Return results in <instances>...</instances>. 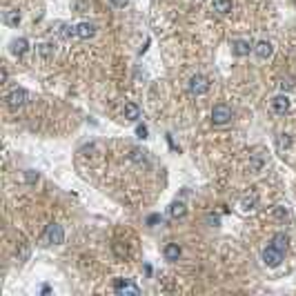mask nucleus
I'll return each mask as SVG.
<instances>
[{"instance_id": "1", "label": "nucleus", "mask_w": 296, "mask_h": 296, "mask_svg": "<svg viewBox=\"0 0 296 296\" xmlns=\"http://www.w3.org/2000/svg\"><path fill=\"white\" fill-rule=\"evenodd\" d=\"M187 89H190L192 96H203V94H207V91H209V80H207L205 76L196 74V76H192V78H190V83H187Z\"/></svg>"}, {"instance_id": "2", "label": "nucleus", "mask_w": 296, "mask_h": 296, "mask_svg": "<svg viewBox=\"0 0 296 296\" xmlns=\"http://www.w3.org/2000/svg\"><path fill=\"white\" fill-rule=\"evenodd\" d=\"M229 121H232V109L225 103L214 105V109H211V122L214 125H227Z\"/></svg>"}, {"instance_id": "3", "label": "nucleus", "mask_w": 296, "mask_h": 296, "mask_svg": "<svg viewBox=\"0 0 296 296\" xmlns=\"http://www.w3.org/2000/svg\"><path fill=\"white\" fill-rule=\"evenodd\" d=\"M5 101H7V105H9L11 109H18V107H22L27 101H29V91L16 87V89H11L9 94L5 96Z\"/></svg>"}, {"instance_id": "4", "label": "nucleus", "mask_w": 296, "mask_h": 296, "mask_svg": "<svg viewBox=\"0 0 296 296\" xmlns=\"http://www.w3.org/2000/svg\"><path fill=\"white\" fill-rule=\"evenodd\" d=\"M283 254L279 247H274V245H267V247L263 249V263L267 265V267H279L280 263H283Z\"/></svg>"}, {"instance_id": "5", "label": "nucleus", "mask_w": 296, "mask_h": 296, "mask_svg": "<svg viewBox=\"0 0 296 296\" xmlns=\"http://www.w3.org/2000/svg\"><path fill=\"white\" fill-rule=\"evenodd\" d=\"M45 241H47L49 245H60L65 241V232L60 225H56V223H52L47 227V232H45Z\"/></svg>"}, {"instance_id": "6", "label": "nucleus", "mask_w": 296, "mask_h": 296, "mask_svg": "<svg viewBox=\"0 0 296 296\" xmlns=\"http://www.w3.org/2000/svg\"><path fill=\"white\" fill-rule=\"evenodd\" d=\"M270 107H272V111H274V114H279V116L287 114V111H290V98H287V94L274 96V98H272V103H270Z\"/></svg>"}, {"instance_id": "7", "label": "nucleus", "mask_w": 296, "mask_h": 296, "mask_svg": "<svg viewBox=\"0 0 296 296\" xmlns=\"http://www.w3.org/2000/svg\"><path fill=\"white\" fill-rule=\"evenodd\" d=\"M249 52H254V45L249 40L238 38V40L232 42V53H234V56H238V58H245V56H249Z\"/></svg>"}, {"instance_id": "8", "label": "nucleus", "mask_w": 296, "mask_h": 296, "mask_svg": "<svg viewBox=\"0 0 296 296\" xmlns=\"http://www.w3.org/2000/svg\"><path fill=\"white\" fill-rule=\"evenodd\" d=\"M96 36V27L91 22H78L76 25V38L80 40H89V38Z\"/></svg>"}, {"instance_id": "9", "label": "nucleus", "mask_w": 296, "mask_h": 296, "mask_svg": "<svg viewBox=\"0 0 296 296\" xmlns=\"http://www.w3.org/2000/svg\"><path fill=\"white\" fill-rule=\"evenodd\" d=\"M272 52H274V47H272L270 40H259L254 45V53H256L261 60H267L272 56Z\"/></svg>"}, {"instance_id": "10", "label": "nucleus", "mask_w": 296, "mask_h": 296, "mask_svg": "<svg viewBox=\"0 0 296 296\" xmlns=\"http://www.w3.org/2000/svg\"><path fill=\"white\" fill-rule=\"evenodd\" d=\"M114 290H116V294H140V290H138V285H134V283H129V280H116L114 283Z\"/></svg>"}, {"instance_id": "11", "label": "nucleus", "mask_w": 296, "mask_h": 296, "mask_svg": "<svg viewBox=\"0 0 296 296\" xmlns=\"http://www.w3.org/2000/svg\"><path fill=\"white\" fill-rule=\"evenodd\" d=\"M180 254H183V249H180L178 243H167V245H165V249H163L165 261H172V263L180 259Z\"/></svg>"}, {"instance_id": "12", "label": "nucleus", "mask_w": 296, "mask_h": 296, "mask_svg": "<svg viewBox=\"0 0 296 296\" xmlns=\"http://www.w3.org/2000/svg\"><path fill=\"white\" fill-rule=\"evenodd\" d=\"M27 49H29L27 38H16V40L9 42V52L14 53V56H22V53H27Z\"/></svg>"}, {"instance_id": "13", "label": "nucleus", "mask_w": 296, "mask_h": 296, "mask_svg": "<svg viewBox=\"0 0 296 296\" xmlns=\"http://www.w3.org/2000/svg\"><path fill=\"white\" fill-rule=\"evenodd\" d=\"M20 20H22V16H20V11L18 9H7L5 14H2V22L9 25V27H18Z\"/></svg>"}, {"instance_id": "14", "label": "nucleus", "mask_w": 296, "mask_h": 296, "mask_svg": "<svg viewBox=\"0 0 296 296\" xmlns=\"http://www.w3.org/2000/svg\"><path fill=\"white\" fill-rule=\"evenodd\" d=\"M122 116H125V121L136 122L138 118H140V107H138L136 103H127L125 109H122Z\"/></svg>"}, {"instance_id": "15", "label": "nucleus", "mask_w": 296, "mask_h": 296, "mask_svg": "<svg viewBox=\"0 0 296 296\" xmlns=\"http://www.w3.org/2000/svg\"><path fill=\"white\" fill-rule=\"evenodd\" d=\"M36 52H38V56H40V58L49 60L53 53H56V47H53L52 42H40V45L36 47Z\"/></svg>"}, {"instance_id": "16", "label": "nucleus", "mask_w": 296, "mask_h": 296, "mask_svg": "<svg viewBox=\"0 0 296 296\" xmlns=\"http://www.w3.org/2000/svg\"><path fill=\"white\" fill-rule=\"evenodd\" d=\"M185 214H187L185 203L176 201V203H172V205H169V216H172V218H183Z\"/></svg>"}, {"instance_id": "17", "label": "nucleus", "mask_w": 296, "mask_h": 296, "mask_svg": "<svg viewBox=\"0 0 296 296\" xmlns=\"http://www.w3.org/2000/svg\"><path fill=\"white\" fill-rule=\"evenodd\" d=\"M256 205H259V196H256V194H247V196L241 198V209H245V211L254 209Z\"/></svg>"}, {"instance_id": "18", "label": "nucleus", "mask_w": 296, "mask_h": 296, "mask_svg": "<svg viewBox=\"0 0 296 296\" xmlns=\"http://www.w3.org/2000/svg\"><path fill=\"white\" fill-rule=\"evenodd\" d=\"M287 241H290V238H287L285 232H279V234H274V236H272V245H274V247H279L280 252H285V249H287Z\"/></svg>"}, {"instance_id": "19", "label": "nucleus", "mask_w": 296, "mask_h": 296, "mask_svg": "<svg viewBox=\"0 0 296 296\" xmlns=\"http://www.w3.org/2000/svg\"><path fill=\"white\" fill-rule=\"evenodd\" d=\"M214 11H218L221 16L232 11V0H214Z\"/></svg>"}, {"instance_id": "20", "label": "nucleus", "mask_w": 296, "mask_h": 296, "mask_svg": "<svg viewBox=\"0 0 296 296\" xmlns=\"http://www.w3.org/2000/svg\"><path fill=\"white\" fill-rule=\"evenodd\" d=\"M56 34H58L60 38H71V36H76V27H69V25H65V22H60L58 25V29H56Z\"/></svg>"}, {"instance_id": "21", "label": "nucleus", "mask_w": 296, "mask_h": 296, "mask_svg": "<svg viewBox=\"0 0 296 296\" xmlns=\"http://www.w3.org/2000/svg\"><path fill=\"white\" fill-rule=\"evenodd\" d=\"M276 147H279V152L290 149L292 147V136H290V134H280V136L276 138Z\"/></svg>"}, {"instance_id": "22", "label": "nucleus", "mask_w": 296, "mask_h": 296, "mask_svg": "<svg viewBox=\"0 0 296 296\" xmlns=\"http://www.w3.org/2000/svg\"><path fill=\"white\" fill-rule=\"evenodd\" d=\"M25 180L29 183V185L38 183V172H34V169H27V172H25Z\"/></svg>"}, {"instance_id": "23", "label": "nucleus", "mask_w": 296, "mask_h": 296, "mask_svg": "<svg viewBox=\"0 0 296 296\" xmlns=\"http://www.w3.org/2000/svg\"><path fill=\"white\" fill-rule=\"evenodd\" d=\"M127 5H129V0H109L111 9H125Z\"/></svg>"}, {"instance_id": "24", "label": "nucleus", "mask_w": 296, "mask_h": 296, "mask_svg": "<svg viewBox=\"0 0 296 296\" xmlns=\"http://www.w3.org/2000/svg\"><path fill=\"white\" fill-rule=\"evenodd\" d=\"M27 259H29V247L22 243L20 249H18V261H27Z\"/></svg>"}, {"instance_id": "25", "label": "nucleus", "mask_w": 296, "mask_h": 296, "mask_svg": "<svg viewBox=\"0 0 296 296\" xmlns=\"http://www.w3.org/2000/svg\"><path fill=\"white\" fill-rule=\"evenodd\" d=\"M274 216H276V218H290V211H287L285 207H276V209H274Z\"/></svg>"}, {"instance_id": "26", "label": "nucleus", "mask_w": 296, "mask_h": 296, "mask_svg": "<svg viewBox=\"0 0 296 296\" xmlns=\"http://www.w3.org/2000/svg\"><path fill=\"white\" fill-rule=\"evenodd\" d=\"M261 167H263V158H261V156H254V158H252V169H254V172H261Z\"/></svg>"}, {"instance_id": "27", "label": "nucleus", "mask_w": 296, "mask_h": 296, "mask_svg": "<svg viewBox=\"0 0 296 296\" xmlns=\"http://www.w3.org/2000/svg\"><path fill=\"white\" fill-rule=\"evenodd\" d=\"M280 89L285 91V89H294V80L292 78H283L280 80Z\"/></svg>"}, {"instance_id": "28", "label": "nucleus", "mask_w": 296, "mask_h": 296, "mask_svg": "<svg viewBox=\"0 0 296 296\" xmlns=\"http://www.w3.org/2000/svg\"><path fill=\"white\" fill-rule=\"evenodd\" d=\"M136 136H138V138H147V127H145V125H138V127H136Z\"/></svg>"}, {"instance_id": "29", "label": "nucleus", "mask_w": 296, "mask_h": 296, "mask_svg": "<svg viewBox=\"0 0 296 296\" xmlns=\"http://www.w3.org/2000/svg\"><path fill=\"white\" fill-rule=\"evenodd\" d=\"M205 221L209 223V227H216V225H221V218H218V216H211V214L205 218Z\"/></svg>"}, {"instance_id": "30", "label": "nucleus", "mask_w": 296, "mask_h": 296, "mask_svg": "<svg viewBox=\"0 0 296 296\" xmlns=\"http://www.w3.org/2000/svg\"><path fill=\"white\" fill-rule=\"evenodd\" d=\"M158 221H160V216H158V214H152V216L147 218V225H156V223H158Z\"/></svg>"}, {"instance_id": "31", "label": "nucleus", "mask_w": 296, "mask_h": 296, "mask_svg": "<svg viewBox=\"0 0 296 296\" xmlns=\"http://www.w3.org/2000/svg\"><path fill=\"white\" fill-rule=\"evenodd\" d=\"M114 252H116L118 256H125V254H127V249H122L121 245H114Z\"/></svg>"}]
</instances>
